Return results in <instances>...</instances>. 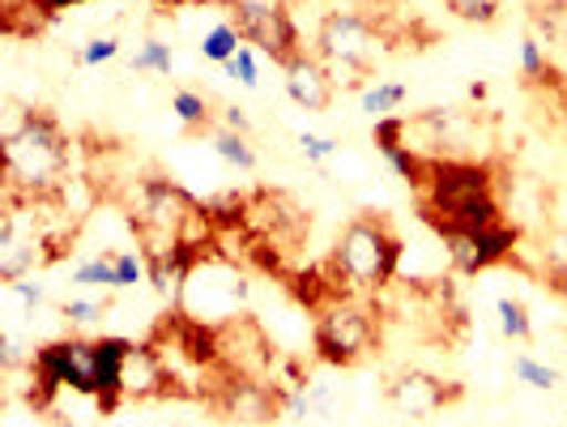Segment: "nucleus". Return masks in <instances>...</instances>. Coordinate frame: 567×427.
<instances>
[{
  "label": "nucleus",
  "mask_w": 567,
  "mask_h": 427,
  "mask_svg": "<svg viewBox=\"0 0 567 427\" xmlns=\"http://www.w3.org/2000/svg\"><path fill=\"white\" fill-rule=\"evenodd\" d=\"M69 167L64 129L48 112H22L4 133V180L9 197H48L56 193Z\"/></svg>",
  "instance_id": "f257e3e1"
},
{
  "label": "nucleus",
  "mask_w": 567,
  "mask_h": 427,
  "mask_svg": "<svg viewBox=\"0 0 567 427\" xmlns=\"http://www.w3.org/2000/svg\"><path fill=\"white\" fill-rule=\"evenodd\" d=\"M401 261V235L384 218L363 214L354 223H346L333 248V265L354 291H380L398 274Z\"/></svg>",
  "instance_id": "f03ea898"
},
{
  "label": "nucleus",
  "mask_w": 567,
  "mask_h": 427,
  "mask_svg": "<svg viewBox=\"0 0 567 427\" xmlns=\"http://www.w3.org/2000/svg\"><path fill=\"white\" fill-rule=\"evenodd\" d=\"M414 193H419V214H423L431 227H444L465 205L495 197V175H491L486 163L435 159V163H426V180Z\"/></svg>",
  "instance_id": "7ed1b4c3"
},
{
  "label": "nucleus",
  "mask_w": 567,
  "mask_h": 427,
  "mask_svg": "<svg viewBox=\"0 0 567 427\" xmlns=\"http://www.w3.org/2000/svg\"><path fill=\"white\" fill-rule=\"evenodd\" d=\"M30 372H34V406H48L56 389H73L94 398L99 394V342L85 338H60L48 342L30 355Z\"/></svg>",
  "instance_id": "20e7f679"
},
{
  "label": "nucleus",
  "mask_w": 567,
  "mask_h": 427,
  "mask_svg": "<svg viewBox=\"0 0 567 427\" xmlns=\"http://www.w3.org/2000/svg\"><path fill=\"white\" fill-rule=\"evenodd\" d=\"M316 350L329 359V364H354L363 350L371 346L375 338V321L363 304H354V299H333V304H324L320 313H316Z\"/></svg>",
  "instance_id": "39448f33"
},
{
  "label": "nucleus",
  "mask_w": 567,
  "mask_h": 427,
  "mask_svg": "<svg viewBox=\"0 0 567 427\" xmlns=\"http://www.w3.org/2000/svg\"><path fill=\"white\" fill-rule=\"evenodd\" d=\"M230 27L244 34V43H256L265 57H274L282 69L299 57L295 27H290V18H286V9L278 0H230Z\"/></svg>",
  "instance_id": "423d86ee"
},
{
  "label": "nucleus",
  "mask_w": 567,
  "mask_h": 427,
  "mask_svg": "<svg viewBox=\"0 0 567 427\" xmlns=\"http://www.w3.org/2000/svg\"><path fill=\"white\" fill-rule=\"evenodd\" d=\"M440 240H444L449 261H453L461 274H483L491 265L508 261L516 240H520V231L508 227V223H495V227H483V231H449Z\"/></svg>",
  "instance_id": "0eeeda50"
},
{
  "label": "nucleus",
  "mask_w": 567,
  "mask_h": 427,
  "mask_svg": "<svg viewBox=\"0 0 567 427\" xmlns=\"http://www.w3.org/2000/svg\"><path fill=\"white\" fill-rule=\"evenodd\" d=\"M371 48H375V34L363 18L354 13H329L324 27H320V57L329 60L338 73H363L371 69Z\"/></svg>",
  "instance_id": "6e6552de"
},
{
  "label": "nucleus",
  "mask_w": 567,
  "mask_h": 427,
  "mask_svg": "<svg viewBox=\"0 0 567 427\" xmlns=\"http://www.w3.org/2000/svg\"><path fill=\"white\" fill-rule=\"evenodd\" d=\"M286 94L303 108V112H324L333 103V78L324 73V64L312 57H299L286 64Z\"/></svg>",
  "instance_id": "1a4fd4ad"
},
{
  "label": "nucleus",
  "mask_w": 567,
  "mask_h": 427,
  "mask_svg": "<svg viewBox=\"0 0 567 427\" xmlns=\"http://www.w3.org/2000/svg\"><path fill=\"white\" fill-rule=\"evenodd\" d=\"M128 350L133 342L128 338H99V410L112 415L120 398H124V364H128Z\"/></svg>",
  "instance_id": "9d476101"
},
{
  "label": "nucleus",
  "mask_w": 567,
  "mask_h": 427,
  "mask_svg": "<svg viewBox=\"0 0 567 427\" xmlns=\"http://www.w3.org/2000/svg\"><path fill=\"white\" fill-rule=\"evenodd\" d=\"M34 261H39V248H34V240H22L18 214L9 210L4 223H0V278H4V283H18Z\"/></svg>",
  "instance_id": "9b49d317"
},
{
  "label": "nucleus",
  "mask_w": 567,
  "mask_h": 427,
  "mask_svg": "<svg viewBox=\"0 0 567 427\" xmlns=\"http://www.w3.org/2000/svg\"><path fill=\"white\" fill-rule=\"evenodd\" d=\"M158 385H163V359L150 346H133L128 364H124V398L128 394L150 398V394H158Z\"/></svg>",
  "instance_id": "f8f14e48"
},
{
  "label": "nucleus",
  "mask_w": 567,
  "mask_h": 427,
  "mask_svg": "<svg viewBox=\"0 0 567 427\" xmlns=\"http://www.w3.org/2000/svg\"><path fill=\"white\" fill-rule=\"evenodd\" d=\"M393 401L410 415H431L435 406L449 401V389L440 380H431V376H405V380L393 385Z\"/></svg>",
  "instance_id": "ddd939ff"
},
{
  "label": "nucleus",
  "mask_w": 567,
  "mask_h": 427,
  "mask_svg": "<svg viewBox=\"0 0 567 427\" xmlns=\"http://www.w3.org/2000/svg\"><path fill=\"white\" fill-rule=\"evenodd\" d=\"M171 112H175V120H179L184 133L209 129V103H205V94H197V90H175Z\"/></svg>",
  "instance_id": "4468645a"
},
{
  "label": "nucleus",
  "mask_w": 567,
  "mask_h": 427,
  "mask_svg": "<svg viewBox=\"0 0 567 427\" xmlns=\"http://www.w3.org/2000/svg\"><path fill=\"white\" fill-rule=\"evenodd\" d=\"M542 265L555 291H567V231L542 235Z\"/></svg>",
  "instance_id": "2eb2a0df"
},
{
  "label": "nucleus",
  "mask_w": 567,
  "mask_h": 427,
  "mask_svg": "<svg viewBox=\"0 0 567 427\" xmlns=\"http://www.w3.org/2000/svg\"><path fill=\"white\" fill-rule=\"evenodd\" d=\"M214 150H218V159H227L230 167H239V171L256 167V150H252V142H248V133L218 129V133H214Z\"/></svg>",
  "instance_id": "dca6fc26"
},
{
  "label": "nucleus",
  "mask_w": 567,
  "mask_h": 427,
  "mask_svg": "<svg viewBox=\"0 0 567 427\" xmlns=\"http://www.w3.org/2000/svg\"><path fill=\"white\" fill-rule=\"evenodd\" d=\"M244 48V34L230 27V22H218V27L209 30L205 39H200V57L214 60V64H227L235 52Z\"/></svg>",
  "instance_id": "f3484780"
},
{
  "label": "nucleus",
  "mask_w": 567,
  "mask_h": 427,
  "mask_svg": "<svg viewBox=\"0 0 567 427\" xmlns=\"http://www.w3.org/2000/svg\"><path fill=\"white\" fill-rule=\"evenodd\" d=\"M405 85L401 82H380V85H371L368 94H363V112L375 115V120H384V115H398V108L405 103Z\"/></svg>",
  "instance_id": "a211bd4d"
},
{
  "label": "nucleus",
  "mask_w": 567,
  "mask_h": 427,
  "mask_svg": "<svg viewBox=\"0 0 567 427\" xmlns=\"http://www.w3.org/2000/svg\"><path fill=\"white\" fill-rule=\"evenodd\" d=\"M495 313H499V329H504L512 342H529V338H534V321H529V313H525V304H520V299L504 295V299L495 304Z\"/></svg>",
  "instance_id": "6ab92c4d"
},
{
  "label": "nucleus",
  "mask_w": 567,
  "mask_h": 427,
  "mask_svg": "<svg viewBox=\"0 0 567 427\" xmlns=\"http://www.w3.org/2000/svg\"><path fill=\"white\" fill-rule=\"evenodd\" d=\"M73 283H78V286H107V291H120L115 256H94V261H82V265L73 270Z\"/></svg>",
  "instance_id": "aec40b11"
},
{
  "label": "nucleus",
  "mask_w": 567,
  "mask_h": 427,
  "mask_svg": "<svg viewBox=\"0 0 567 427\" xmlns=\"http://www.w3.org/2000/svg\"><path fill=\"white\" fill-rule=\"evenodd\" d=\"M512 372H516V380H525L529 389H555L559 385V372L550 368V364H542L534 355H516L512 359Z\"/></svg>",
  "instance_id": "412c9836"
},
{
  "label": "nucleus",
  "mask_w": 567,
  "mask_h": 427,
  "mask_svg": "<svg viewBox=\"0 0 567 427\" xmlns=\"http://www.w3.org/2000/svg\"><path fill=\"white\" fill-rule=\"evenodd\" d=\"M133 73H171V48L158 39H145L133 57Z\"/></svg>",
  "instance_id": "4be33fe9"
},
{
  "label": "nucleus",
  "mask_w": 567,
  "mask_h": 427,
  "mask_svg": "<svg viewBox=\"0 0 567 427\" xmlns=\"http://www.w3.org/2000/svg\"><path fill=\"white\" fill-rule=\"evenodd\" d=\"M449 13L461 18V22H478V27H486V22H495L499 4H495V0H449Z\"/></svg>",
  "instance_id": "5701e85b"
},
{
  "label": "nucleus",
  "mask_w": 567,
  "mask_h": 427,
  "mask_svg": "<svg viewBox=\"0 0 567 427\" xmlns=\"http://www.w3.org/2000/svg\"><path fill=\"white\" fill-rule=\"evenodd\" d=\"M120 57V39L115 34H99V39H90L82 52H78V64H107V60H115Z\"/></svg>",
  "instance_id": "b1692460"
},
{
  "label": "nucleus",
  "mask_w": 567,
  "mask_h": 427,
  "mask_svg": "<svg viewBox=\"0 0 567 427\" xmlns=\"http://www.w3.org/2000/svg\"><path fill=\"white\" fill-rule=\"evenodd\" d=\"M115 274H120V291L124 286H137L150 274V265H145V256L137 253H115Z\"/></svg>",
  "instance_id": "393cba45"
},
{
  "label": "nucleus",
  "mask_w": 567,
  "mask_h": 427,
  "mask_svg": "<svg viewBox=\"0 0 567 427\" xmlns=\"http://www.w3.org/2000/svg\"><path fill=\"white\" fill-rule=\"evenodd\" d=\"M60 316H64L69 325H94V321L103 316V304H99V299H64Z\"/></svg>",
  "instance_id": "a878e982"
},
{
  "label": "nucleus",
  "mask_w": 567,
  "mask_h": 427,
  "mask_svg": "<svg viewBox=\"0 0 567 427\" xmlns=\"http://www.w3.org/2000/svg\"><path fill=\"white\" fill-rule=\"evenodd\" d=\"M227 73L239 85H248V90L256 85V52L248 48V43H244V48H239V52H235V57L227 60Z\"/></svg>",
  "instance_id": "bb28decb"
},
{
  "label": "nucleus",
  "mask_w": 567,
  "mask_h": 427,
  "mask_svg": "<svg viewBox=\"0 0 567 427\" xmlns=\"http://www.w3.org/2000/svg\"><path fill=\"white\" fill-rule=\"evenodd\" d=\"M299 145H303V159L308 163H329L338 154V142L333 138H320V133H299Z\"/></svg>",
  "instance_id": "cd10ccee"
},
{
  "label": "nucleus",
  "mask_w": 567,
  "mask_h": 427,
  "mask_svg": "<svg viewBox=\"0 0 567 427\" xmlns=\"http://www.w3.org/2000/svg\"><path fill=\"white\" fill-rule=\"evenodd\" d=\"M520 73H525L529 82H538L542 73H546V57H542L538 39H525V43H520Z\"/></svg>",
  "instance_id": "c85d7f7f"
},
{
  "label": "nucleus",
  "mask_w": 567,
  "mask_h": 427,
  "mask_svg": "<svg viewBox=\"0 0 567 427\" xmlns=\"http://www.w3.org/2000/svg\"><path fill=\"white\" fill-rule=\"evenodd\" d=\"M9 291H13V295L27 304V308H39V304H43V286H39V283H27V278H18V283H9Z\"/></svg>",
  "instance_id": "c756f323"
},
{
  "label": "nucleus",
  "mask_w": 567,
  "mask_h": 427,
  "mask_svg": "<svg viewBox=\"0 0 567 427\" xmlns=\"http://www.w3.org/2000/svg\"><path fill=\"white\" fill-rule=\"evenodd\" d=\"M0 359H4V368H18L22 364V350H18V342L9 338V334L0 338Z\"/></svg>",
  "instance_id": "7c9ffc66"
},
{
  "label": "nucleus",
  "mask_w": 567,
  "mask_h": 427,
  "mask_svg": "<svg viewBox=\"0 0 567 427\" xmlns=\"http://www.w3.org/2000/svg\"><path fill=\"white\" fill-rule=\"evenodd\" d=\"M223 120H227V129H235V133H248V115L239 112V108H227Z\"/></svg>",
  "instance_id": "2f4dec72"
},
{
  "label": "nucleus",
  "mask_w": 567,
  "mask_h": 427,
  "mask_svg": "<svg viewBox=\"0 0 567 427\" xmlns=\"http://www.w3.org/2000/svg\"><path fill=\"white\" fill-rule=\"evenodd\" d=\"M73 4H85V0H39V9L52 18V13H60V9H73Z\"/></svg>",
  "instance_id": "473e14b6"
},
{
  "label": "nucleus",
  "mask_w": 567,
  "mask_h": 427,
  "mask_svg": "<svg viewBox=\"0 0 567 427\" xmlns=\"http://www.w3.org/2000/svg\"><path fill=\"white\" fill-rule=\"evenodd\" d=\"M60 427H78V424H69V419H64V424H60Z\"/></svg>",
  "instance_id": "72a5a7b5"
}]
</instances>
